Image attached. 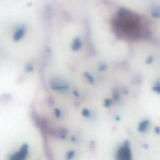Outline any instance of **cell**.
<instances>
[{
    "mask_svg": "<svg viewBox=\"0 0 160 160\" xmlns=\"http://www.w3.org/2000/svg\"><path fill=\"white\" fill-rule=\"evenodd\" d=\"M119 29L128 36L138 37L145 33V29L139 16L131 11L123 10L119 12Z\"/></svg>",
    "mask_w": 160,
    "mask_h": 160,
    "instance_id": "obj_1",
    "label": "cell"
},
{
    "mask_svg": "<svg viewBox=\"0 0 160 160\" xmlns=\"http://www.w3.org/2000/svg\"><path fill=\"white\" fill-rule=\"evenodd\" d=\"M151 13H152V16H154V17L156 18H160V8L158 7V6L155 7L153 9Z\"/></svg>",
    "mask_w": 160,
    "mask_h": 160,
    "instance_id": "obj_2",
    "label": "cell"
}]
</instances>
